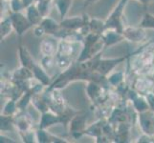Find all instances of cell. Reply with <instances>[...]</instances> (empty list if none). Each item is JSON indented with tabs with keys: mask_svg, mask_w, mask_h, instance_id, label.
Masks as SVG:
<instances>
[{
	"mask_svg": "<svg viewBox=\"0 0 154 143\" xmlns=\"http://www.w3.org/2000/svg\"><path fill=\"white\" fill-rule=\"evenodd\" d=\"M11 20H12L13 26L15 28V30H17L18 34H22L32 24L29 19H26L23 15L20 13H14L13 16L11 17Z\"/></svg>",
	"mask_w": 154,
	"mask_h": 143,
	"instance_id": "6da1fadb",
	"label": "cell"
},
{
	"mask_svg": "<svg viewBox=\"0 0 154 143\" xmlns=\"http://www.w3.org/2000/svg\"><path fill=\"white\" fill-rule=\"evenodd\" d=\"M124 36L131 41H140L145 38L146 34L144 31L139 29H127L124 31Z\"/></svg>",
	"mask_w": 154,
	"mask_h": 143,
	"instance_id": "7a4b0ae2",
	"label": "cell"
},
{
	"mask_svg": "<svg viewBox=\"0 0 154 143\" xmlns=\"http://www.w3.org/2000/svg\"><path fill=\"white\" fill-rule=\"evenodd\" d=\"M40 26L43 28L44 31H47V33H49V34L53 33V31H55L57 30V26L54 22V20L50 19V18L43 20V22L41 23Z\"/></svg>",
	"mask_w": 154,
	"mask_h": 143,
	"instance_id": "3957f363",
	"label": "cell"
},
{
	"mask_svg": "<svg viewBox=\"0 0 154 143\" xmlns=\"http://www.w3.org/2000/svg\"><path fill=\"white\" fill-rule=\"evenodd\" d=\"M142 27L154 28V16H151L149 14H146L144 18V21L142 22Z\"/></svg>",
	"mask_w": 154,
	"mask_h": 143,
	"instance_id": "277c9868",
	"label": "cell"
}]
</instances>
